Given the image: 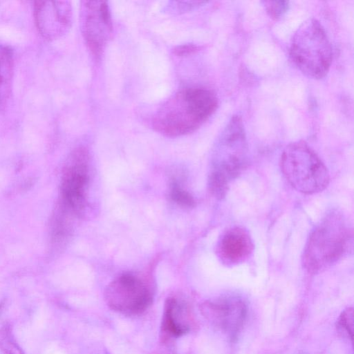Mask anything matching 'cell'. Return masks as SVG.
<instances>
[{
  "mask_svg": "<svg viewBox=\"0 0 354 354\" xmlns=\"http://www.w3.org/2000/svg\"><path fill=\"white\" fill-rule=\"evenodd\" d=\"M337 327L343 336L352 340L353 328V308H347L342 312L337 320Z\"/></svg>",
  "mask_w": 354,
  "mask_h": 354,
  "instance_id": "2e32d148",
  "label": "cell"
},
{
  "mask_svg": "<svg viewBox=\"0 0 354 354\" xmlns=\"http://www.w3.org/2000/svg\"><path fill=\"white\" fill-rule=\"evenodd\" d=\"M263 6L270 17L278 19L288 10L289 2L284 1H265Z\"/></svg>",
  "mask_w": 354,
  "mask_h": 354,
  "instance_id": "e0dca14e",
  "label": "cell"
},
{
  "mask_svg": "<svg viewBox=\"0 0 354 354\" xmlns=\"http://www.w3.org/2000/svg\"><path fill=\"white\" fill-rule=\"evenodd\" d=\"M216 94L202 86L182 88L167 100L153 118L160 133L177 137L189 133L206 122L218 106Z\"/></svg>",
  "mask_w": 354,
  "mask_h": 354,
  "instance_id": "6da1fadb",
  "label": "cell"
},
{
  "mask_svg": "<svg viewBox=\"0 0 354 354\" xmlns=\"http://www.w3.org/2000/svg\"><path fill=\"white\" fill-rule=\"evenodd\" d=\"M253 250V242L248 231L241 227H233L221 236L216 252L223 264L232 266L245 262Z\"/></svg>",
  "mask_w": 354,
  "mask_h": 354,
  "instance_id": "30bf717a",
  "label": "cell"
},
{
  "mask_svg": "<svg viewBox=\"0 0 354 354\" xmlns=\"http://www.w3.org/2000/svg\"><path fill=\"white\" fill-rule=\"evenodd\" d=\"M280 167L290 185L303 194L320 192L328 185L326 167L304 141L294 142L286 147L281 153Z\"/></svg>",
  "mask_w": 354,
  "mask_h": 354,
  "instance_id": "5b68a950",
  "label": "cell"
},
{
  "mask_svg": "<svg viewBox=\"0 0 354 354\" xmlns=\"http://www.w3.org/2000/svg\"><path fill=\"white\" fill-rule=\"evenodd\" d=\"M248 145L241 118L233 115L218 136L213 149L208 187L216 198H224L230 183L246 167Z\"/></svg>",
  "mask_w": 354,
  "mask_h": 354,
  "instance_id": "7a4b0ae2",
  "label": "cell"
},
{
  "mask_svg": "<svg viewBox=\"0 0 354 354\" xmlns=\"http://www.w3.org/2000/svg\"><path fill=\"white\" fill-rule=\"evenodd\" d=\"M191 315L185 303L174 297L167 298L164 306L161 332L167 339L179 337L190 330Z\"/></svg>",
  "mask_w": 354,
  "mask_h": 354,
  "instance_id": "7c38bea8",
  "label": "cell"
},
{
  "mask_svg": "<svg viewBox=\"0 0 354 354\" xmlns=\"http://www.w3.org/2000/svg\"><path fill=\"white\" fill-rule=\"evenodd\" d=\"M0 348L5 354H24L8 326L0 329Z\"/></svg>",
  "mask_w": 354,
  "mask_h": 354,
  "instance_id": "5bb4252c",
  "label": "cell"
},
{
  "mask_svg": "<svg viewBox=\"0 0 354 354\" xmlns=\"http://www.w3.org/2000/svg\"><path fill=\"white\" fill-rule=\"evenodd\" d=\"M289 54L296 67L306 76L321 79L328 73L333 59L329 38L319 21H304L291 39Z\"/></svg>",
  "mask_w": 354,
  "mask_h": 354,
  "instance_id": "277c9868",
  "label": "cell"
},
{
  "mask_svg": "<svg viewBox=\"0 0 354 354\" xmlns=\"http://www.w3.org/2000/svg\"><path fill=\"white\" fill-rule=\"evenodd\" d=\"M198 46L194 45V44H183L181 46H177L174 49V53L177 55H188L190 53H192L193 52H195L197 50Z\"/></svg>",
  "mask_w": 354,
  "mask_h": 354,
  "instance_id": "ac0fdd59",
  "label": "cell"
},
{
  "mask_svg": "<svg viewBox=\"0 0 354 354\" xmlns=\"http://www.w3.org/2000/svg\"><path fill=\"white\" fill-rule=\"evenodd\" d=\"M202 311L213 326L233 340L245 322L247 304L239 296L225 295L206 301L202 306Z\"/></svg>",
  "mask_w": 354,
  "mask_h": 354,
  "instance_id": "ba28073f",
  "label": "cell"
},
{
  "mask_svg": "<svg viewBox=\"0 0 354 354\" xmlns=\"http://www.w3.org/2000/svg\"><path fill=\"white\" fill-rule=\"evenodd\" d=\"M35 6L38 26L45 35L53 37L68 27L71 7L66 2L41 1Z\"/></svg>",
  "mask_w": 354,
  "mask_h": 354,
  "instance_id": "8fae6325",
  "label": "cell"
},
{
  "mask_svg": "<svg viewBox=\"0 0 354 354\" xmlns=\"http://www.w3.org/2000/svg\"><path fill=\"white\" fill-rule=\"evenodd\" d=\"M89 156L84 148L76 149L69 158L62 179L63 202L74 215L81 216L87 204Z\"/></svg>",
  "mask_w": 354,
  "mask_h": 354,
  "instance_id": "52a82bcc",
  "label": "cell"
},
{
  "mask_svg": "<svg viewBox=\"0 0 354 354\" xmlns=\"http://www.w3.org/2000/svg\"><path fill=\"white\" fill-rule=\"evenodd\" d=\"M353 245V230L341 212L332 210L310 234L304 247L302 263L309 272H321L339 261Z\"/></svg>",
  "mask_w": 354,
  "mask_h": 354,
  "instance_id": "3957f363",
  "label": "cell"
},
{
  "mask_svg": "<svg viewBox=\"0 0 354 354\" xmlns=\"http://www.w3.org/2000/svg\"><path fill=\"white\" fill-rule=\"evenodd\" d=\"M104 299L109 307L114 311L125 315H138L152 304L153 290L145 278L126 272L107 286Z\"/></svg>",
  "mask_w": 354,
  "mask_h": 354,
  "instance_id": "8992f818",
  "label": "cell"
},
{
  "mask_svg": "<svg viewBox=\"0 0 354 354\" xmlns=\"http://www.w3.org/2000/svg\"><path fill=\"white\" fill-rule=\"evenodd\" d=\"M169 197L173 202L183 207L195 206L194 197L176 181L174 180L170 185Z\"/></svg>",
  "mask_w": 354,
  "mask_h": 354,
  "instance_id": "4fadbf2b",
  "label": "cell"
},
{
  "mask_svg": "<svg viewBox=\"0 0 354 354\" xmlns=\"http://www.w3.org/2000/svg\"><path fill=\"white\" fill-rule=\"evenodd\" d=\"M82 19V34L86 45L93 55L100 57L113 30L108 3L104 1H84Z\"/></svg>",
  "mask_w": 354,
  "mask_h": 354,
  "instance_id": "9c48e42d",
  "label": "cell"
},
{
  "mask_svg": "<svg viewBox=\"0 0 354 354\" xmlns=\"http://www.w3.org/2000/svg\"><path fill=\"white\" fill-rule=\"evenodd\" d=\"M10 56L7 50L0 47V100L1 93H4L9 80Z\"/></svg>",
  "mask_w": 354,
  "mask_h": 354,
  "instance_id": "9a60e30c",
  "label": "cell"
}]
</instances>
